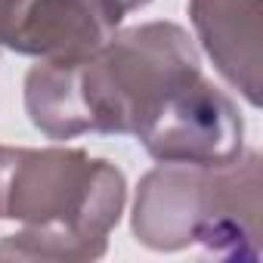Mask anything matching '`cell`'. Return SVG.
I'll list each match as a JSON object with an SVG mask.
<instances>
[{"mask_svg":"<svg viewBox=\"0 0 263 263\" xmlns=\"http://www.w3.org/2000/svg\"><path fill=\"white\" fill-rule=\"evenodd\" d=\"M127 204L124 174L84 149H13L4 214L22 229L0 241L13 260H99Z\"/></svg>","mask_w":263,"mask_h":263,"instance_id":"obj_1","label":"cell"},{"mask_svg":"<svg viewBox=\"0 0 263 263\" xmlns=\"http://www.w3.org/2000/svg\"><path fill=\"white\" fill-rule=\"evenodd\" d=\"M201 59L177 22H146L118 31L102 50L78 59V84L90 134H140L158 105L189 78Z\"/></svg>","mask_w":263,"mask_h":263,"instance_id":"obj_2","label":"cell"},{"mask_svg":"<svg viewBox=\"0 0 263 263\" xmlns=\"http://www.w3.org/2000/svg\"><path fill=\"white\" fill-rule=\"evenodd\" d=\"M137 140L158 164L220 167L245 152V121L223 90L195 74L158 105Z\"/></svg>","mask_w":263,"mask_h":263,"instance_id":"obj_3","label":"cell"},{"mask_svg":"<svg viewBox=\"0 0 263 263\" xmlns=\"http://www.w3.org/2000/svg\"><path fill=\"white\" fill-rule=\"evenodd\" d=\"M260 155L241 152L235 161L204 167L201 217L195 245L217 257L257 263L263 245V204H260Z\"/></svg>","mask_w":263,"mask_h":263,"instance_id":"obj_4","label":"cell"},{"mask_svg":"<svg viewBox=\"0 0 263 263\" xmlns=\"http://www.w3.org/2000/svg\"><path fill=\"white\" fill-rule=\"evenodd\" d=\"M121 19L115 0H31L7 50L37 59H87L118 34Z\"/></svg>","mask_w":263,"mask_h":263,"instance_id":"obj_5","label":"cell"},{"mask_svg":"<svg viewBox=\"0 0 263 263\" xmlns=\"http://www.w3.org/2000/svg\"><path fill=\"white\" fill-rule=\"evenodd\" d=\"M189 19L214 68L251 105L263 90V7L260 0H189Z\"/></svg>","mask_w":263,"mask_h":263,"instance_id":"obj_6","label":"cell"},{"mask_svg":"<svg viewBox=\"0 0 263 263\" xmlns=\"http://www.w3.org/2000/svg\"><path fill=\"white\" fill-rule=\"evenodd\" d=\"M204 167L198 164H158L137 189L134 235L152 251H183L195 245L201 217Z\"/></svg>","mask_w":263,"mask_h":263,"instance_id":"obj_7","label":"cell"},{"mask_svg":"<svg viewBox=\"0 0 263 263\" xmlns=\"http://www.w3.org/2000/svg\"><path fill=\"white\" fill-rule=\"evenodd\" d=\"M25 111L50 140L90 134L78 84V59H41L25 74Z\"/></svg>","mask_w":263,"mask_h":263,"instance_id":"obj_8","label":"cell"},{"mask_svg":"<svg viewBox=\"0 0 263 263\" xmlns=\"http://www.w3.org/2000/svg\"><path fill=\"white\" fill-rule=\"evenodd\" d=\"M31 0H0V47H10Z\"/></svg>","mask_w":263,"mask_h":263,"instance_id":"obj_9","label":"cell"},{"mask_svg":"<svg viewBox=\"0 0 263 263\" xmlns=\"http://www.w3.org/2000/svg\"><path fill=\"white\" fill-rule=\"evenodd\" d=\"M10 155L13 149L0 146V214H4V186H7V167H10Z\"/></svg>","mask_w":263,"mask_h":263,"instance_id":"obj_10","label":"cell"},{"mask_svg":"<svg viewBox=\"0 0 263 263\" xmlns=\"http://www.w3.org/2000/svg\"><path fill=\"white\" fill-rule=\"evenodd\" d=\"M115 4H118V7H121V13L127 16V13H134V10H143L149 0H115Z\"/></svg>","mask_w":263,"mask_h":263,"instance_id":"obj_11","label":"cell"}]
</instances>
